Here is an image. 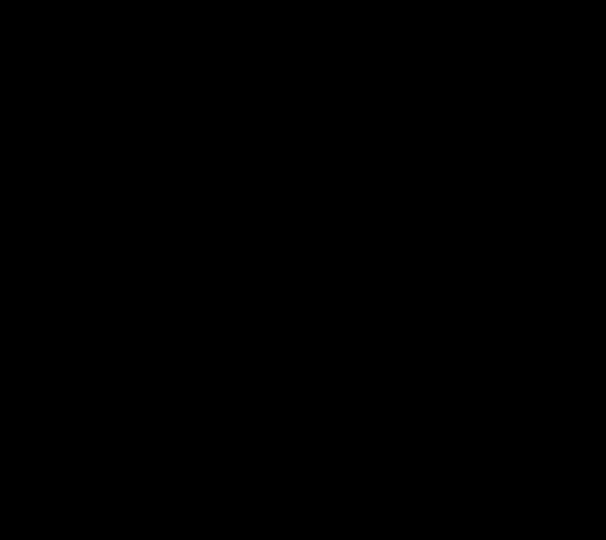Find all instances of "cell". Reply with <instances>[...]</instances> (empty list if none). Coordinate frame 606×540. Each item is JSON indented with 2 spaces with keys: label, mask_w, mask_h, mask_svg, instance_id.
Segmentation results:
<instances>
[]
</instances>
